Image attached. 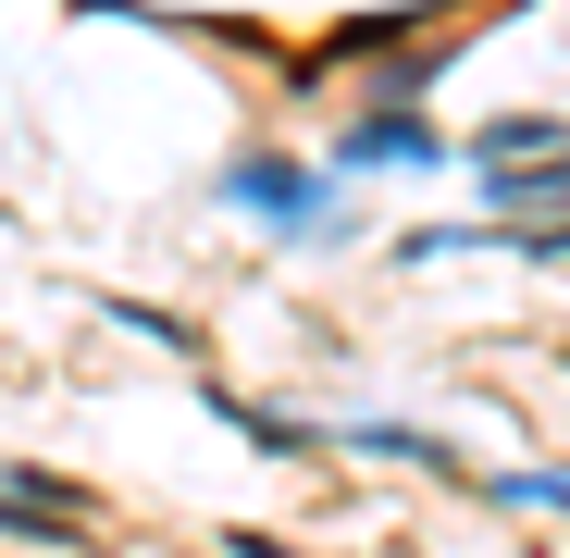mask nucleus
Instances as JSON below:
<instances>
[{
  "label": "nucleus",
  "mask_w": 570,
  "mask_h": 558,
  "mask_svg": "<svg viewBox=\"0 0 570 558\" xmlns=\"http://www.w3.org/2000/svg\"><path fill=\"white\" fill-rule=\"evenodd\" d=\"M484 497H497V509H570V472H497Z\"/></svg>",
  "instance_id": "obj_3"
},
{
  "label": "nucleus",
  "mask_w": 570,
  "mask_h": 558,
  "mask_svg": "<svg viewBox=\"0 0 570 558\" xmlns=\"http://www.w3.org/2000/svg\"><path fill=\"white\" fill-rule=\"evenodd\" d=\"M224 199L248 212V224H273V236H323L335 212H323V174L311 161H273V149H248L236 174H224Z\"/></svg>",
  "instance_id": "obj_1"
},
{
  "label": "nucleus",
  "mask_w": 570,
  "mask_h": 558,
  "mask_svg": "<svg viewBox=\"0 0 570 558\" xmlns=\"http://www.w3.org/2000/svg\"><path fill=\"white\" fill-rule=\"evenodd\" d=\"M446 137L434 125H410V112H372V125H347V174H385V161H434Z\"/></svg>",
  "instance_id": "obj_2"
}]
</instances>
